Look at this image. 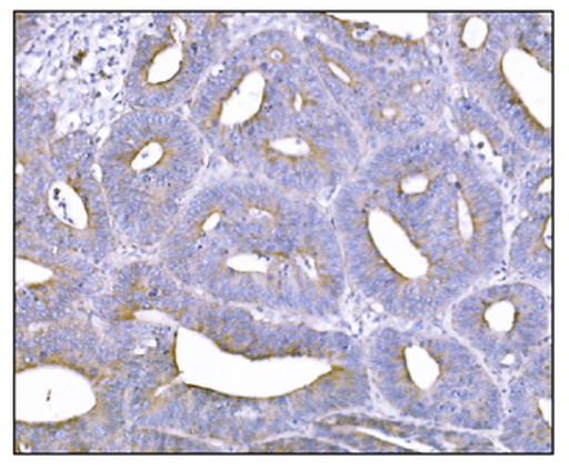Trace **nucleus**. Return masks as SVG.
I'll list each match as a JSON object with an SVG mask.
<instances>
[{"instance_id":"1","label":"nucleus","mask_w":569,"mask_h":470,"mask_svg":"<svg viewBox=\"0 0 569 470\" xmlns=\"http://www.w3.org/2000/svg\"><path fill=\"white\" fill-rule=\"evenodd\" d=\"M129 119V118H128ZM186 134L167 114H137L101 157L112 212L133 238H161L186 189Z\"/></svg>"}]
</instances>
